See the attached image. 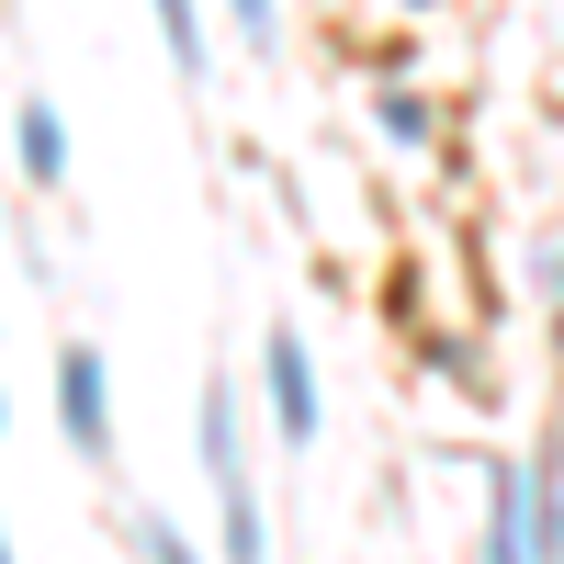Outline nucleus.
<instances>
[{
  "mask_svg": "<svg viewBox=\"0 0 564 564\" xmlns=\"http://www.w3.org/2000/svg\"><path fill=\"white\" fill-rule=\"evenodd\" d=\"M148 12H159V34H170V68L204 79V12H193V0H148Z\"/></svg>",
  "mask_w": 564,
  "mask_h": 564,
  "instance_id": "423d86ee",
  "label": "nucleus"
},
{
  "mask_svg": "<svg viewBox=\"0 0 564 564\" xmlns=\"http://www.w3.org/2000/svg\"><path fill=\"white\" fill-rule=\"evenodd\" d=\"M148 564H204V553H193V542H181L170 520H148Z\"/></svg>",
  "mask_w": 564,
  "mask_h": 564,
  "instance_id": "0eeeda50",
  "label": "nucleus"
},
{
  "mask_svg": "<svg viewBox=\"0 0 564 564\" xmlns=\"http://www.w3.org/2000/svg\"><path fill=\"white\" fill-rule=\"evenodd\" d=\"M0 564H12V542H0Z\"/></svg>",
  "mask_w": 564,
  "mask_h": 564,
  "instance_id": "1a4fd4ad",
  "label": "nucleus"
},
{
  "mask_svg": "<svg viewBox=\"0 0 564 564\" xmlns=\"http://www.w3.org/2000/svg\"><path fill=\"white\" fill-rule=\"evenodd\" d=\"M226 12H238V34H249V45H271V0H226Z\"/></svg>",
  "mask_w": 564,
  "mask_h": 564,
  "instance_id": "6e6552de",
  "label": "nucleus"
},
{
  "mask_svg": "<svg viewBox=\"0 0 564 564\" xmlns=\"http://www.w3.org/2000/svg\"><path fill=\"white\" fill-rule=\"evenodd\" d=\"M486 564H542L531 553V475H497L486 486Z\"/></svg>",
  "mask_w": 564,
  "mask_h": 564,
  "instance_id": "20e7f679",
  "label": "nucleus"
},
{
  "mask_svg": "<svg viewBox=\"0 0 564 564\" xmlns=\"http://www.w3.org/2000/svg\"><path fill=\"white\" fill-rule=\"evenodd\" d=\"M260 384H271V430L305 452V441H316V361H305L294 327H271V339H260Z\"/></svg>",
  "mask_w": 564,
  "mask_h": 564,
  "instance_id": "7ed1b4c3",
  "label": "nucleus"
},
{
  "mask_svg": "<svg viewBox=\"0 0 564 564\" xmlns=\"http://www.w3.org/2000/svg\"><path fill=\"white\" fill-rule=\"evenodd\" d=\"M12 135H23V170L45 181V193H57V181H68V135H57V102H34V90H23V113H12Z\"/></svg>",
  "mask_w": 564,
  "mask_h": 564,
  "instance_id": "39448f33",
  "label": "nucleus"
},
{
  "mask_svg": "<svg viewBox=\"0 0 564 564\" xmlns=\"http://www.w3.org/2000/svg\"><path fill=\"white\" fill-rule=\"evenodd\" d=\"M204 463H215V508H226V564H260V497H249V463H238V417L204 384Z\"/></svg>",
  "mask_w": 564,
  "mask_h": 564,
  "instance_id": "f257e3e1",
  "label": "nucleus"
},
{
  "mask_svg": "<svg viewBox=\"0 0 564 564\" xmlns=\"http://www.w3.org/2000/svg\"><path fill=\"white\" fill-rule=\"evenodd\" d=\"M57 430H68L79 463H102V452H113V417H102V350H90V339L57 350Z\"/></svg>",
  "mask_w": 564,
  "mask_h": 564,
  "instance_id": "f03ea898",
  "label": "nucleus"
}]
</instances>
